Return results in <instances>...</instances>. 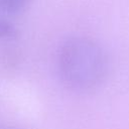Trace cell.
<instances>
[{"label": "cell", "mask_w": 129, "mask_h": 129, "mask_svg": "<svg viewBox=\"0 0 129 129\" xmlns=\"http://www.w3.org/2000/svg\"><path fill=\"white\" fill-rule=\"evenodd\" d=\"M58 70L67 87L78 92H90L98 88L105 78L106 55L96 41L82 36L72 37L60 47Z\"/></svg>", "instance_id": "cell-1"}, {"label": "cell", "mask_w": 129, "mask_h": 129, "mask_svg": "<svg viewBox=\"0 0 129 129\" xmlns=\"http://www.w3.org/2000/svg\"><path fill=\"white\" fill-rule=\"evenodd\" d=\"M32 0H0V11L14 14L22 11Z\"/></svg>", "instance_id": "cell-2"}, {"label": "cell", "mask_w": 129, "mask_h": 129, "mask_svg": "<svg viewBox=\"0 0 129 129\" xmlns=\"http://www.w3.org/2000/svg\"><path fill=\"white\" fill-rule=\"evenodd\" d=\"M16 34L17 31L10 22L0 19V38H13Z\"/></svg>", "instance_id": "cell-3"}]
</instances>
